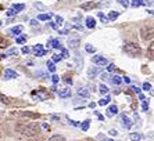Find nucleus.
<instances>
[{
  "mask_svg": "<svg viewBox=\"0 0 154 141\" xmlns=\"http://www.w3.org/2000/svg\"><path fill=\"white\" fill-rule=\"evenodd\" d=\"M17 130H20L22 134H25L28 137H33L40 133V124L39 123H29L25 126H17Z\"/></svg>",
  "mask_w": 154,
  "mask_h": 141,
  "instance_id": "1",
  "label": "nucleus"
},
{
  "mask_svg": "<svg viewBox=\"0 0 154 141\" xmlns=\"http://www.w3.org/2000/svg\"><path fill=\"white\" fill-rule=\"evenodd\" d=\"M124 51H125L128 56H132V57H136V56H140V54H142L140 46L136 44V43H132V42L124 44Z\"/></svg>",
  "mask_w": 154,
  "mask_h": 141,
  "instance_id": "2",
  "label": "nucleus"
},
{
  "mask_svg": "<svg viewBox=\"0 0 154 141\" xmlns=\"http://www.w3.org/2000/svg\"><path fill=\"white\" fill-rule=\"evenodd\" d=\"M140 33H142V39L150 40L154 38V28L153 26H144V28H142Z\"/></svg>",
  "mask_w": 154,
  "mask_h": 141,
  "instance_id": "3",
  "label": "nucleus"
},
{
  "mask_svg": "<svg viewBox=\"0 0 154 141\" xmlns=\"http://www.w3.org/2000/svg\"><path fill=\"white\" fill-rule=\"evenodd\" d=\"M17 116H24V118H31V119H38L40 116L39 113L36 112H31V111H20V112H15Z\"/></svg>",
  "mask_w": 154,
  "mask_h": 141,
  "instance_id": "4",
  "label": "nucleus"
},
{
  "mask_svg": "<svg viewBox=\"0 0 154 141\" xmlns=\"http://www.w3.org/2000/svg\"><path fill=\"white\" fill-rule=\"evenodd\" d=\"M92 61H93L96 65H107V58L106 57H103V56H94L93 58H92Z\"/></svg>",
  "mask_w": 154,
  "mask_h": 141,
  "instance_id": "5",
  "label": "nucleus"
},
{
  "mask_svg": "<svg viewBox=\"0 0 154 141\" xmlns=\"http://www.w3.org/2000/svg\"><path fill=\"white\" fill-rule=\"evenodd\" d=\"M57 93H58V97H61V98H68L69 95H71V88L69 87L60 88Z\"/></svg>",
  "mask_w": 154,
  "mask_h": 141,
  "instance_id": "6",
  "label": "nucleus"
},
{
  "mask_svg": "<svg viewBox=\"0 0 154 141\" xmlns=\"http://www.w3.org/2000/svg\"><path fill=\"white\" fill-rule=\"evenodd\" d=\"M4 78L6 79H15V78H18V74L13 69H6L4 70Z\"/></svg>",
  "mask_w": 154,
  "mask_h": 141,
  "instance_id": "7",
  "label": "nucleus"
},
{
  "mask_svg": "<svg viewBox=\"0 0 154 141\" xmlns=\"http://www.w3.org/2000/svg\"><path fill=\"white\" fill-rule=\"evenodd\" d=\"M133 124V122L131 119H129L126 115H122V126L125 127V129H131Z\"/></svg>",
  "mask_w": 154,
  "mask_h": 141,
  "instance_id": "8",
  "label": "nucleus"
},
{
  "mask_svg": "<svg viewBox=\"0 0 154 141\" xmlns=\"http://www.w3.org/2000/svg\"><path fill=\"white\" fill-rule=\"evenodd\" d=\"M33 51H35V56H38V57H42L46 54V50H43L42 44H36V46L33 47Z\"/></svg>",
  "mask_w": 154,
  "mask_h": 141,
  "instance_id": "9",
  "label": "nucleus"
},
{
  "mask_svg": "<svg viewBox=\"0 0 154 141\" xmlns=\"http://www.w3.org/2000/svg\"><path fill=\"white\" fill-rule=\"evenodd\" d=\"M76 93H78V95L83 97V98H89V97H90V93H89V90H88L86 87H79Z\"/></svg>",
  "mask_w": 154,
  "mask_h": 141,
  "instance_id": "10",
  "label": "nucleus"
},
{
  "mask_svg": "<svg viewBox=\"0 0 154 141\" xmlns=\"http://www.w3.org/2000/svg\"><path fill=\"white\" fill-rule=\"evenodd\" d=\"M94 7H96V3H93L92 0L81 4V8H82V10H92V8H94Z\"/></svg>",
  "mask_w": 154,
  "mask_h": 141,
  "instance_id": "11",
  "label": "nucleus"
},
{
  "mask_svg": "<svg viewBox=\"0 0 154 141\" xmlns=\"http://www.w3.org/2000/svg\"><path fill=\"white\" fill-rule=\"evenodd\" d=\"M118 113V108H117V105H110L107 110V115L108 116H114V115H117Z\"/></svg>",
  "mask_w": 154,
  "mask_h": 141,
  "instance_id": "12",
  "label": "nucleus"
},
{
  "mask_svg": "<svg viewBox=\"0 0 154 141\" xmlns=\"http://www.w3.org/2000/svg\"><path fill=\"white\" fill-rule=\"evenodd\" d=\"M86 26L90 29H93L94 26H96V20H94L93 17H88L86 18Z\"/></svg>",
  "mask_w": 154,
  "mask_h": 141,
  "instance_id": "13",
  "label": "nucleus"
},
{
  "mask_svg": "<svg viewBox=\"0 0 154 141\" xmlns=\"http://www.w3.org/2000/svg\"><path fill=\"white\" fill-rule=\"evenodd\" d=\"M33 95H38L40 100H46L47 97H49L47 92H45V90H38V92H33Z\"/></svg>",
  "mask_w": 154,
  "mask_h": 141,
  "instance_id": "14",
  "label": "nucleus"
},
{
  "mask_svg": "<svg viewBox=\"0 0 154 141\" xmlns=\"http://www.w3.org/2000/svg\"><path fill=\"white\" fill-rule=\"evenodd\" d=\"M21 32H22V26H21V25H18V26H14V28L10 29V33H11V35H20Z\"/></svg>",
  "mask_w": 154,
  "mask_h": 141,
  "instance_id": "15",
  "label": "nucleus"
},
{
  "mask_svg": "<svg viewBox=\"0 0 154 141\" xmlns=\"http://www.w3.org/2000/svg\"><path fill=\"white\" fill-rule=\"evenodd\" d=\"M129 138H131L132 141H140L142 140V136H140V133H131Z\"/></svg>",
  "mask_w": 154,
  "mask_h": 141,
  "instance_id": "16",
  "label": "nucleus"
},
{
  "mask_svg": "<svg viewBox=\"0 0 154 141\" xmlns=\"http://www.w3.org/2000/svg\"><path fill=\"white\" fill-rule=\"evenodd\" d=\"M0 101L3 102V104H6V105H8V104H11L10 98H8L7 95H4V94H2V93H0Z\"/></svg>",
  "mask_w": 154,
  "mask_h": 141,
  "instance_id": "17",
  "label": "nucleus"
},
{
  "mask_svg": "<svg viewBox=\"0 0 154 141\" xmlns=\"http://www.w3.org/2000/svg\"><path fill=\"white\" fill-rule=\"evenodd\" d=\"M8 46V42L6 38H3V36L0 35V49H4V47Z\"/></svg>",
  "mask_w": 154,
  "mask_h": 141,
  "instance_id": "18",
  "label": "nucleus"
},
{
  "mask_svg": "<svg viewBox=\"0 0 154 141\" xmlns=\"http://www.w3.org/2000/svg\"><path fill=\"white\" fill-rule=\"evenodd\" d=\"M110 101H111V97H110V95H107V97H104L103 100H100V101H99V105H101V106H103V105H107Z\"/></svg>",
  "mask_w": 154,
  "mask_h": 141,
  "instance_id": "19",
  "label": "nucleus"
},
{
  "mask_svg": "<svg viewBox=\"0 0 154 141\" xmlns=\"http://www.w3.org/2000/svg\"><path fill=\"white\" fill-rule=\"evenodd\" d=\"M118 13H117V11H111V13H110V14H108V20H110V21H114V20H117V18H118Z\"/></svg>",
  "mask_w": 154,
  "mask_h": 141,
  "instance_id": "20",
  "label": "nucleus"
},
{
  "mask_svg": "<svg viewBox=\"0 0 154 141\" xmlns=\"http://www.w3.org/2000/svg\"><path fill=\"white\" fill-rule=\"evenodd\" d=\"M88 74H89L90 78H94V76H96V75L99 74V69H97V68H90Z\"/></svg>",
  "mask_w": 154,
  "mask_h": 141,
  "instance_id": "21",
  "label": "nucleus"
},
{
  "mask_svg": "<svg viewBox=\"0 0 154 141\" xmlns=\"http://www.w3.org/2000/svg\"><path fill=\"white\" fill-rule=\"evenodd\" d=\"M49 141H67L65 140V137H63V136H53V137H50V140Z\"/></svg>",
  "mask_w": 154,
  "mask_h": 141,
  "instance_id": "22",
  "label": "nucleus"
},
{
  "mask_svg": "<svg viewBox=\"0 0 154 141\" xmlns=\"http://www.w3.org/2000/svg\"><path fill=\"white\" fill-rule=\"evenodd\" d=\"M51 18V14H40L39 17H38V20H40V21H47V20H50Z\"/></svg>",
  "mask_w": 154,
  "mask_h": 141,
  "instance_id": "23",
  "label": "nucleus"
},
{
  "mask_svg": "<svg viewBox=\"0 0 154 141\" xmlns=\"http://www.w3.org/2000/svg\"><path fill=\"white\" fill-rule=\"evenodd\" d=\"M89 124H90L89 120H85V122H83L82 124H79V126H81V129H82L83 131H88V129H89Z\"/></svg>",
  "mask_w": 154,
  "mask_h": 141,
  "instance_id": "24",
  "label": "nucleus"
},
{
  "mask_svg": "<svg viewBox=\"0 0 154 141\" xmlns=\"http://www.w3.org/2000/svg\"><path fill=\"white\" fill-rule=\"evenodd\" d=\"M111 82H112V85H121L122 79L119 78V76H112V78H111Z\"/></svg>",
  "mask_w": 154,
  "mask_h": 141,
  "instance_id": "25",
  "label": "nucleus"
},
{
  "mask_svg": "<svg viewBox=\"0 0 154 141\" xmlns=\"http://www.w3.org/2000/svg\"><path fill=\"white\" fill-rule=\"evenodd\" d=\"M50 44H51V47H54V49H60V47H61L60 42H58V40H56V39L50 40Z\"/></svg>",
  "mask_w": 154,
  "mask_h": 141,
  "instance_id": "26",
  "label": "nucleus"
},
{
  "mask_svg": "<svg viewBox=\"0 0 154 141\" xmlns=\"http://www.w3.org/2000/svg\"><path fill=\"white\" fill-rule=\"evenodd\" d=\"M99 88H100V93H101V94H107V93H108V87L106 85H103V83L99 86Z\"/></svg>",
  "mask_w": 154,
  "mask_h": 141,
  "instance_id": "27",
  "label": "nucleus"
},
{
  "mask_svg": "<svg viewBox=\"0 0 154 141\" xmlns=\"http://www.w3.org/2000/svg\"><path fill=\"white\" fill-rule=\"evenodd\" d=\"M97 15H99V18H100V20H101V21H103V22H108V21H110V20H108V18L106 17V15H104L103 13H100V11L97 13Z\"/></svg>",
  "mask_w": 154,
  "mask_h": 141,
  "instance_id": "28",
  "label": "nucleus"
},
{
  "mask_svg": "<svg viewBox=\"0 0 154 141\" xmlns=\"http://www.w3.org/2000/svg\"><path fill=\"white\" fill-rule=\"evenodd\" d=\"M147 51H149V54H150V56H153V57H154V42H151V43H150V46H149Z\"/></svg>",
  "mask_w": 154,
  "mask_h": 141,
  "instance_id": "29",
  "label": "nucleus"
},
{
  "mask_svg": "<svg viewBox=\"0 0 154 141\" xmlns=\"http://www.w3.org/2000/svg\"><path fill=\"white\" fill-rule=\"evenodd\" d=\"M47 68H49V70H50V72H54V70H56V67H54L53 61H49V62H47Z\"/></svg>",
  "mask_w": 154,
  "mask_h": 141,
  "instance_id": "30",
  "label": "nucleus"
},
{
  "mask_svg": "<svg viewBox=\"0 0 154 141\" xmlns=\"http://www.w3.org/2000/svg\"><path fill=\"white\" fill-rule=\"evenodd\" d=\"M24 7H25V6H24V4H14V6H13V8H14L15 11H21V10H24Z\"/></svg>",
  "mask_w": 154,
  "mask_h": 141,
  "instance_id": "31",
  "label": "nucleus"
},
{
  "mask_svg": "<svg viewBox=\"0 0 154 141\" xmlns=\"http://www.w3.org/2000/svg\"><path fill=\"white\" fill-rule=\"evenodd\" d=\"M85 50L88 51V53H94V51H96V49H94L93 46H90V44H86V46H85Z\"/></svg>",
  "mask_w": 154,
  "mask_h": 141,
  "instance_id": "32",
  "label": "nucleus"
},
{
  "mask_svg": "<svg viewBox=\"0 0 154 141\" xmlns=\"http://www.w3.org/2000/svg\"><path fill=\"white\" fill-rule=\"evenodd\" d=\"M61 57H63V58H68V57H69L68 50H65V49L61 50Z\"/></svg>",
  "mask_w": 154,
  "mask_h": 141,
  "instance_id": "33",
  "label": "nucleus"
},
{
  "mask_svg": "<svg viewBox=\"0 0 154 141\" xmlns=\"http://www.w3.org/2000/svg\"><path fill=\"white\" fill-rule=\"evenodd\" d=\"M78 43H79V40H78V39H75V40H69V46L75 49V47H78Z\"/></svg>",
  "mask_w": 154,
  "mask_h": 141,
  "instance_id": "34",
  "label": "nucleus"
},
{
  "mask_svg": "<svg viewBox=\"0 0 154 141\" xmlns=\"http://www.w3.org/2000/svg\"><path fill=\"white\" fill-rule=\"evenodd\" d=\"M61 58H63V57H61L60 54H54L53 56V62H58V61H61Z\"/></svg>",
  "mask_w": 154,
  "mask_h": 141,
  "instance_id": "35",
  "label": "nucleus"
},
{
  "mask_svg": "<svg viewBox=\"0 0 154 141\" xmlns=\"http://www.w3.org/2000/svg\"><path fill=\"white\" fill-rule=\"evenodd\" d=\"M142 3H143L142 0H133V2H132V6H133V7H139Z\"/></svg>",
  "mask_w": 154,
  "mask_h": 141,
  "instance_id": "36",
  "label": "nucleus"
},
{
  "mask_svg": "<svg viewBox=\"0 0 154 141\" xmlns=\"http://www.w3.org/2000/svg\"><path fill=\"white\" fill-rule=\"evenodd\" d=\"M26 42V36H20L17 38V43H25Z\"/></svg>",
  "mask_w": 154,
  "mask_h": 141,
  "instance_id": "37",
  "label": "nucleus"
},
{
  "mask_svg": "<svg viewBox=\"0 0 154 141\" xmlns=\"http://www.w3.org/2000/svg\"><path fill=\"white\" fill-rule=\"evenodd\" d=\"M143 90H146V92H149V90H151V85L150 83H143Z\"/></svg>",
  "mask_w": 154,
  "mask_h": 141,
  "instance_id": "38",
  "label": "nucleus"
},
{
  "mask_svg": "<svg viewBox=\"0 0 154 141\" xmlns=\"http://www.w3.org/2000/svg\"><path fill=\"white\" fill-rule=\"evenodd\" d=\"M107 69H108V72H114V70H117V67H115L114 64H110Z\"/></svg>",
  "mask_w": 154,
  "mask_h": 141,
  "instance_id": "39",
  "label": "nucleus"
},
{
  "mask_svg": "<svg viewBox=\"0 0 154 141\" xmlns=\"http://www.w3.org/2000/svg\"><path fill=\"white\" fill-rule=\"evenodd\" d=\"M58 80H60V78H58L57 75H53V76H51V82H53L54 85H56V83H58Z\"/></svg>",
  "mask_w": 154,
  "mask_h": 141,
  "instance_id": "40",
  "label": "nucleus"
},
{
  "mask_svg": "<svg viewBox=\"0 0 154 141\" xmlns=\"http://www.w3.org/2000/svg\"><path fill=\"white\" fill-rule=\"evenodd\" d=\"M15 14H17V11H15L14 8H11V10L7 11V17H11V15H15Z\"/></svg>",
  "mask_w": 154,
  "mask_h": 141,
  "instance_id": "41",
  "label": "nucleus"
},
{
  "mask_svg": "<svg viewBox=\"0 0 154 141\" xmlns=\"http://www.w3.org/2000/svg\"><path fill=\"white\" fill-rule=\"evenodd\" d=\"M118 3L121 4V6H124V7H128L129 6V3L126 2V0H118Z\"/></svg>",
  "mask_w": 154,
  "mask_h": 141,
  "instance_id": "42",
  "label": "nucleus"
},
{
  "mask_svg": "<svg viewBox=\"0 0 154 141\" xmlns=\"http://www.w3.org/2000/svg\"><path fill=\"white\" fill-rule=\"evenodd\" d=\"M142 108H143V111H147L149 110V102H146L143 100V104H142Z\"/></svg>",
  "mask_w": 154,
  "mask_h": 141,
  "instance_id": "43",
  "label": "nucleus"
},
{
  "mask_svg": "<svg viewBox=\"0 0 154 141\" xmlns=\"http://www.w3.org/2000/svg\"><path fill=\"white\" fill-rule=\"evenodd\" d=\"M100 79H101V80H107V79H108V75L107 74H101L100 75Z\"/></svg>",
  "mask_w": 154,
  "mask_h": 141,
  "instance_id": "44",
  "label": "nucleus"
},
{
  "mask_svg": "<svg viewBox=\"0 0 154 141\" xmlns=\"http://www.w3.org/2000/svg\"><path fill=\"white\" fill-rule=\"evenodd\" d=\"M29 51H31V49H29V47H22V53H24V54H28Z\"/></svg>",
  "mask_w": 154,
  "mask_h": 141,
  "instance_id": "45",
  "label": "nucleus"
},
{
  "mask_svg": "<svg viewBox=\"0 0 154 141\" xmlns=\"http://www.w3.org/2000/svg\"><path fill=\"white\" fill-rule=\"evenodd\" d=\"M69 120V123L72 124V126H79L81 123H78V122H75V120H71V119H68Z\"/></svg>",
  "mask_w": 154,
  "mask_h": 141,
  "instance_id": "46",
  "label": "nucleus"
},
{
  "mask_svg": "<svg viewBox=\"0 0 154 141\" xmlns=\"http://www.w3.org/2000/svg\"><path fill=\"white\" fill-rule=\"evenodd\" d=\"M56 21H57V24L60 25V24H63V18H61V17H56Z\"/></svg>",
  "mask_w": 154,
  "mask_h": 141,
  "instance_id": "47",
  "label": "nucleus"
},
{
  "mask_svg": "<svg viewBox=\"0 0 154 141\" xmlns=\"http://www.w3.org/2000/svg\"><path fill=\"white\" fill-rule=\"evenodd\" d=\"M65 82H67L68 85H72V79L71 78H65Z\"/></svg>",
  "mask_w": 154,
  "mask_h": 141,
  "instance_id": "48",
  "label": "nucleus"
},
{
  "mask_svg": "<svg viewBox=\"0 0 154 141\" xmlns=\"http://www.w3.org/2000/svg\"><path fill=\"white\" fill-rule=\"evenodd\" d=\"M8 54H17V50H15V49H11L10 51H8Z\"/></svg>",
  "mask_w": 154,
  "mask_h": 141,
  "instance_id": "49",
  "label": "nucleus"
},
{
  "mask_svg": "<svg viewBox=\"0 0 154 141\" xmlns=\"http://www.w3.org/2000/svg\"><path fill=\"white\" fill-rule=\"evenodd\" d=\"M137 95H139V100H142V101H143V100H146V98H144V95L142 94V93H139Z\"/></svg>",
  "mask_w": 154,
  "mask_h": 141,
  "instance_id": "50",
  "label": "nucleus"
},
{
  "mask_svg": "<svg viewBox=\"0 0 154 141\" xmlns=\"http://www.w3.org/2000/svg\"><path fill=\"white\" fill-rule=\"evenodd\" d=\"M110 134H111V136H117V130H110Z\"/></svg>",
  "mask_w": 154,
  "mask_h": 141,
  "instance_id": "51",
  "label": "nucleus"
},
{
  "mask_svg": "<svg viewBox=\"0 0 154 141\" xmlns=\"http://www.w3.org/2000/svg\"><path fill=\"white\" fill-rule=\"evenodd\" d=\"M122 80L125 82V83H131V79H129V78H124Z\"/></svg>",
  "mask_w": 154,
  "mask_h": 141,
  "instance_id": "52",
  "label": "nucleus"
},
{
  "mask_svg": "<svg viewBox=\"0 0 154 141\" xmlns=\"http://www.w3.org/2000/svg\"><path fill=\"white\" fill-rule=\"evenodd\" d=\"M106 141H115V140H106Z\"/></svg>",
  "mask_w": 154,
  "mask_h": 141,
  "instance_id": "53",
  "label": "nucleus"
},
{
  "mask_svg": "<svg viewBox=\"0 0 154 141\" xmlns=\"http://www.w3.org/2000/svg\"><path fill=\"white\" fill-rule=\"evenodd\" d=\"M0 25H2V22H0Z\"/></svg>",
  "mask_w": 154,
  "mask_h": 141,
  "instance_id": "54",
  "label": "nucleus"
}]
</instances>
